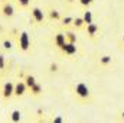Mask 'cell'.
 Here are the masks:
<instances>
[{
	"instance_id": "obj_26",
	"label": "cell",
	"mask_w": 124,
	"mask_h": 123,
	"mask_svg": "<svg viewBox=\"0 0 124 123\" xmlns=\"http://www.w3.org/2000/svg\"><path fill=\"white\" fill-rule=\"evenodd\" d=\"M54 122H63V119H62V117H55Z\"/></svg>"
},
{
	"instance_id": "obj_8",
	"label": "cell",
	"mask_w": 124,
	"mask_h": 123,
	"mask_svg": "<svg viewBox=\"0 0 124 123\" xmlns=\"http://www.w3.org/2000/svg\"><path fill=\"white\" fill-rule=\"evenodd\" d=\"M85 33H87V36L90 38V39H95L97 36H98V33H100V26L97 25V23H88V25H85Z\"/></svg>"
},
{
	"instance_id": "obj_22",
	"label": "cell",
	"mask_w": 124,
	"mask_h": 123,
	"mask_svg": "<svg viewBox=\"0 0 124 123\" xmlns=\"http://www.w3.org/2000/svg\"><path fill=\"white\" fill-rule=\"evenodd\" d=\"M48 71H49L51 74H56V72L59 71V65H58L56 62H51L49 67H48Z\"/></svg>"
},
{
	"instance_id": "obj_2",
	"label": "cell",
	"mask_w": 124,
	"mask_h": 123,
	"mask_svg": "<svg viewBox=\"0 0 124 123\" xmlns=\"http://www.w3.org/2000/svg\"><path fill=\"white\" fill-rule=\"evenodd\" d=\"M32 46V41H31V36L26 31H22L20 35L17 36V48L22 51V52H28Z\"/></svg>"
},
{
	"instance_id": "obj_21",
	"label": "cell",
	"mask_w": 124,
	"mask_h": 123,
	"mask_svg": "<svg viewBox=\"0 0 124 123\" xmlns=\"http://www.w3.org/2000/svg\"><path fill=\"white\" fill-rule=\"evenodd\" d=\"M1 46H3L4 51H12V48H13V42H12L10 39H4V41L1 42Z\"/></svg>"
},
{
	"instance_id": "obj_16",
	"label": "cell",
	"mask_w": 124,
	"mask_h": 123,
	"mask_svg": "<svg viewBox=\"0 0 124 123\" xmlns=\"http://www.w3.org/2000/svg\"><path fill=\"white\" fill-rule=\"evenodd\" d=\"M82 19H84V23H85V25L91 23V22H93V12H91L90 9H85V12L82 13Z\"/></svg>"
},
{
	"instance_id": "obj_9",
	"label": "cell",
	"mask_w": 124,
	"mask_h": 123,
	"mask_svg": "<svg viewBox=\"0 0 124 123\" xmlns=\"http://www.w3.org/2000/svg\"><path fill=\"white\" fill-rule=\"evenodd\" d=\"M66 42V38H65V32H56L55 35H54V45L58 48V49H61L62 45Z\"/></svg>"
},
{
	"instance_id": "obj_27",
	"label": "cell",
	"mask_w": 124,
	"mask_h": 123,
	"mask_svg": "<svg viewBox=\"0 0 124 123\" xmlns=\"http://www.w3.org/2000/svg\"><path fill=\"white\" fill-rule=\"evenodd\" d=\"M121 41H123V45H124V35H123V38H121Z\"/></svg>"
},
{
	"instance_id": "obj_4",
	"label": "cell",
	"mask_w": 124,
	"mask_h": 123,
	"mask_svg": "<svg viewBox=\"0 0 124 123\" xmlns=\"http://www.w3.org/2000/svg\"><path fill=\"white\" fill-rule=\"evenodd\" d=\"M31 18L36 25H43L45 23V12L40 7H31Z\"/></svg>"
},
{
	"instance_id": "obj_10",
	"label": "cell",
	"mask_w": 124,
	"mask_h": 123,
	"mask_svg": "<svg viewBox=\"0 0 124 123\" xmlns=\"http://www.w3.org/2000/svg\"><path fill=\"white\" fill-rule=\"evenodd\" d=\"M98 64H100L102 68H107V67H110V65L113 64V57H111V55H107V54L100 55V57H98Z\"/></svg>"
},
{
	"instance_id": "obj_25",
	"label": "cell",
	"mask_w": 124,
	"mask_h": 123,
	"mask_svg": "<svg viewBox=\"0 0 124 123\" xmlns=\"http://www.w3.org/2000/svg\"><path fill=\"white\" fill-rule=\"evenodd\" d=\"M65 1H66V4H74L77 0H65Z\"/></svg>"
},
{
	"instance_id": "obj_18",
	"label": "cell",
	"mask_w": 124,
	"mask_h": 123,
	"mask_svg": "<svg viewBox=\"0 0 124 123\" xmlns=\"http://www.w3.org/2000/svg\"><path fill=\"white\" fill-rule=\"evenodd\" d=\"M72 20H74V16H65V18H62L61 19L62 26L63 28H71L72 26Z\"/></svg>"
},
{
	"instance_id": "obj_12",
	"label": "cell",
	"mask_w": 124,
	"mask_h": 123,
	"mask_svg": "<svg viewBox=\"0 0 124 123\" xmlns=\"http://www.w3.org/2000/svg\"><path fill=\"white\" fill-rule=\"evenodd\" d=\"M48 18H49V20H54V22H59L62 19V16H61V12L59 10H56V9H48Z\"/></svg>"
},
{
	"instance_id": "obj_6",
	"label": "cell",
	"mask_w": 124,
	"mask_h": 123,
	"mask_svg": "<svg viewBox=\"0 0 124 123\" xmlns=\"http://www.w3.org/2000/svg\"><path fill=\"white\" fill-rule=\"evenodd\" d=\"M13 91H15V83L12 81H6L1 87V97L4 101H7L10 97H13Z\"/></svg>"
},
{
	"instance_id": "obj_19",
	"label": "cell",
	"mask_w": 124,
	"mask_h": 123,
	"mask_svg": "<svg viewBox=\"0 0 124 123\" xmlns=\"http://www.w3.org/2000/svg\"><path fill=\"white\" fill-rule=\"evenodd\" d=\"M6 74V57L4 54H0V75Z\"/></svg>"
},
{
	"instance_id": "obj_23",
	"label": "cell",
	"mask_w": 124,
	"mask_h": 123,
	"mask_svg": "<svg viewBox=\"0 0 124 123\" xmlns=\"http://www.w3.org/2000/svg\"><path fill=\"white\" fill-rule=\"evenodd\" d=\"M78 3H79V6H82V7H85V9H88V7L91 6V1H90V0H78Z\"/></svg>"
},
{
	"instance_id": "obj_24",
	"label": "cell",
	"mask_w": 124,
	"mask_h": 123,
	"mask_svg": "<svg viewBox=\"0 0 124 123\" xmlns=\"http://www.w3.org/2000/svg\"><path fill=\"white\" fill-rule=\"evenodd\" d=\"M117 120H120V122H124V109L118 112V114H117Z\"/></svg>"
},
{
	"instance_id": "obj_11",
	"label": "cell",
	"mask_w": 124,
	"mask_h": 123,
	"mask_svg": "<svg viewBox=\"0 0 124 123\" xmlns=\"http://www.w3.org/2000/svg\"><path fill=\"white\" fill-rule=\"evenodd\" d=\"M29 91H31L32 97H40V96H42V93H43V87H42V84H39V83L36 81L31 88H29Z\"/></svg>"
},
{
	"instance_id": "obj_5",
	"label": "cell",
	"mask_w": 124,
	"mask_h": 123,
	"mask_svg": "<svg viewBox=\"0 0 124 123\" xmlns=\"http://www.w3.org/2000/svg\"><path fill=\"white\" fill-rule=\"evenodd\" d=\"M59 51H61V54L63 57H74V55H77V52H78V46H77V44L65 42Z\"/></svg>"
},
{
	"instance_id": "obj_28",
	"label": "cell",
	"mask_w": 124,
	"mask_h": 123,
	"mask_svg": "<svg viewBox=\"0 0 124 123\" xmlns=\"http://www.w3.org/2000/svg\"><path fill=\"white\" fill-rule=\"evenodd\" d=\"M90 1H91V4H93V3H95V0H90Z\"/></svg>"
},
{
	"instance_id": "obj_20",
	"label": "cell",
	"mask_w": 124,
	"mask_h": 123,
	"mask_svg": "<svg viewBox=\"0 0 124 123\" xmlns=\"http://www.w3.org/2000/svg\"><path fill=\"white\" fill-rule=\"evenodd\" d=\"M31 3H32V0H16V4H17L20 9H28V7H31Z\"/></svg>"
},
{
	"instance_id": "obj_3",
	"label": "cell",
	"mask_w": 124,
	"mask_h": 123,
	"mask_svg": "<svg viewBox=\"0 0 124 123\" xmlns=\"http://www.w3.org/2000/svg\"><path fill=\"white\" fill-rule=\"evenodd\" d=\"M0 13L3 18L6 19H10L15 16V7L13 4L9 1V0H4V1H0Z\"/></svg>"
},
{
	"instance_id": "obj_15",
	"label": "cell",
	"mask_w": 124,
	"mask_h": 123,
	"mask_svg": "<svg viewBox=\"0 0 124 123\" xmlns=\"http://www.w3.org/2000/svg\"><path fill=\"white\" fill-rule=\"evenodd\" d=\"M23 81H25V84L28 86V90H29L32 86L36 83V78H35V75H32V74L28 72V74H25V75H23Z\"/></svg>"
},
{
	"instance_id": "obj_17",
	"label": "cell",
	"mask_w": 124,
	"mask_h": 123,
	"mask_svg": "<svg viewBox=\"0 0 124 123\" xmlns=\"http://www.w3.org/2000/svg\"><path fill=\"white\" fill-rule=\"evenodd\" d=\"M10 120H12V122H20V120H22V113H20V110H13V112L10 113Z\"/></svg>"
},
{
	"instance_id": "obj_14",
	"label": "cell",
	"mask_w": 124,
	"mask_h": 123,
	"mask_svg": "<svg viewBox=\"0 0 124 123\" xmlns=\"http://www.w3.org/2000/svg\"><path fill=\"white\" fill-rule=\"evenodd\" d=\"M65 38H66V42H71V44H77L78 42V36L74 31H69L66 29L65 31Z\"/></svg>"
},
{
	"instance_id": "obj_29",
	"label": "cell",
	"mask_w": 124,
	"mask_h": 123,
	"mask_svg": "<svg viewBox=\"0 0 124 123\" xmlns=\"http://www.w3.org/2000/svg\"><path fill=\"white\" fill-rule=\"evenodd\" d=\"M0 1H4V0H0Z\"/></svg>"
},
{
	"instance_id": "obj_7",
	"label": "cell",
	"mask_w": 124,
	"mask_h": 123,
	"mask_svg": "<svg viewBox=\"0 0 124 123\" xmlns=\"http://www.w3.org/2000/svg\"><path fill=\"white\" fill-rule=\"evenodd\" d=\"M26 93H28V86L25 84V81H23V80H20V81L15 83V91H13V96H15V97L20 98V97H23Z\"/></svg>"
},
{
	"instance_id": "obj_13",
	"label": "cell",
	"mask_w": 124,
	"mask_h": 123,
	"mask_svg": "<svg viewBox=\"0 0 124 123\" xmlns=\"http://www.w3.org/2000/svg\"><path fill=\"white\" fill-rule=\"evenodd\" d=\"M72 26H74L75 29H84V28H85V23H84V19H82V16H74Z\"/></svg>"
},
{
	"instance_id": "obj_1",
	"label": "cell",
	"mask_w": 124,
	"mask_h": 123,
	"mask_svg": "<svg viewBox=\"0 0 124 123\" xmlns=\"http://www.w3.org/2000/svg\"><path fill=\"white\" fill-rule=\"evenodd\" d=\"M71 93L74 96V100L78 101L79 104L85 106V104H93L94 101V97H93V93L90 90V87L82 83V81H78V83H74L71 86Z\"/></svg>"
}]
</instances>
